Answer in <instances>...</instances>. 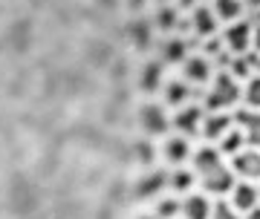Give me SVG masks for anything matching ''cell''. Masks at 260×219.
Returning <instances> with one entry per match:
<instances>
[{"instance_id":"obj_1","label":"cell","mask_w":260,"mask_h":219,"mask_svg":"<svg viewBox=\"0 0 260 219\" xmlns=\"http://www.w3.org/2000/svg\"><path fill=\"white\" fill-rule=\"evenodd\" d=\"M191 162H194L197 182L205 188V193L223 196V193H229L234 188V182H237L232 164H225L223 153H220L217 147H211V144H205V147H200V150H194Z\"/></svg>"},{"instance_id":"obj_2","label":"cell","mask_w":260,"mask_h":219,"mask_svg":"<svg viewBox=\"0 0 260 219\" xmlns=\"http://www.w3.org/2000/svg\"><path fill=\"white\" fill-rule=\"evenodd\" d=\"M240 98H243L240 81L229 69H223V72H217L208 81V90L203 95V107H205V113H223V110L234 107Z\"/></svg>"},{"instance_id":"obj_3","label":"cell","mask_w":260,"mask_h":219,"mask_svg":"<svg viewBox=\"0 0 260 219\" xmlns=\"http://www.w3.org/2000/svg\"><path fill=\"white\" fill-rule=\"evenodd\" d=\"M232 170L243 182H260V150L257 147H243L240 153L232 156Z\"/></svg>"},{"instance_id":"obj_4","label":"cell","mask_w":260,"mask_h":219,"mask_svg":"<svg viewBox=\"0 0 260 219\" xmlns=\"http://www.w3.org/2000/svg\"><path fill=\"white\" fill-rule=\"evenodd\" d=\"M251 29H254V23H249V20H234V23H229V29L223 32L225 49L232 55H246L251 49Z\"/></svg>"},{"instance_id":"obj_5","label":"cell","mask_w":260,"mask_h":219,"mask_svg":"<svg viewBox=\"0 0 260 219\" xmlns=\"http://www.w3.org/2000/svg\"><path fill=\"white\" fill-rule=\"evenodd\" d=\"M203 121H205V107L203 104H185V107L177 110V116H174L171 124H174L182 136H200Z\"/></svg>"},{"instance_id":"obj_6","label":"cell","mask_w":260,"mask_h":219,"mask_svg":"<svg viewBox=\"0 0 260 219\" xmlns=\"http://www.w3.org/2000/svg\"><path fill=\"white\" fill-rule=\"evenodd\" d=\"M182 78L188 84H205L214 78V64L208 55H188L185 61H182Z\"/></svg>"},{"instance_id":"obj_7","label":"cell","mask_w":260,"mask_h":219,"mask_svg":"<svg viewBox=\"0 0 260 219\" xmlns=\"http://www.w3.org/2000/svg\"><path fill=\"white\" fill-rule=\"evenodd\" d=\"M168 124L171 121L159 104H142L139 107V127L145 136H162V133H168Z\"/></svg>"},{"instance_id":"obj_8","label":"cell","mask_w":260,"mask_h":219,"mask_svg":"<svg viewBox=\"0 0 260 219\" xmlns=\"http://www.w3.org/2000/svg\"><path fill=\"white\" fill-rule=\"evenodd\" d=\"M229 196H232L229 202H232L240 213H249V210H254L260 205V188L254 182H234Z\"/></svg>"},{"instance_id":"obj_9","label":"cell","mask_w":260,"mask_h":219,"mask_svg":"<svg viewBox=\"0 0 260 219\" xmlns=\"http://www.w3.org/2000/svg\"><path fill=\"white\" fill-rule=\"evenodd\" d=\"M232 127H234V116H229V113H205L200 136H203L205 141H220Z\"/></svg>"},{"instance_id":"obj_10","label":"cell","mask_w":260,"mask_h":219,"mask_svg":"<svg viewBox=\"0 0 260 219\" xmlns=\"http://www.w3.org/2000/svg\"><path fill=\"white\" fill-rule=\"evenodd\" d=\"M162 156H165L168 164H174V167H182V164L191 159V141L188 136H168L162 141Z\"/></svg>"},{"instance_id":"obj_11","label":"cell","mask_w":260,"mask_h":219,"mask_svg":"<svg viewBox=\"0 0 260 219\" xmlns=\"http://www.w3.org/2000/svg\"><path fill=\"white\" fill-rule=\"evenodd\" d=\"M165 188H168V173L165 170H150V173H145L139 182H136L133 196H136V199H156Z\"/></svg>"},{"instance_id":"obj_12","label":"cell","mask_w":260,"mask_h":219,"mask_svg":"<svg viewBox=\"0 0 260 219\" xmlns=\"http://www.w3.org/2000/svg\"><path fill=\"white\" fill-rule=\"evenodd\" d=\"M234 124L246 136V147H257L260 150V110H240L234 116Z\"/></svg>"},{"instance_id":"obj_13","label":"cell","mask_w":260,"mask_h":219,"mask_svg":"<svg viewBox=\"0 0 260 219\" xmlns=\"http://www.w3.org/2000/svg\"><path fill=\"white\" fill-rule=\"evenodd\" d=\"M211 208L214 202L205 193H188L182 199V219H211Z\"/></svg>"},{"instance_id":"obj_14","label":"cell","mask_w":260,"mask_h":219,"mask_svg":"<svg viewBox=\"0 0 260 219\" xmlns=\"http://www.w3.org/2000/svg\"><path fill=\"white\" fill-rule=\"evenodd\" d=\"M217 15H214L211 6H197L194 12H191V29H194L200 38H211L214 32H217Z\"/></svg>"},{"instance_id":"obj_15","label":"cell","mask_w":260,"mask_h":219,"mask_svg":"<svg viewBox=\"0 0 260 219\" xmlns=\"http://www.w3.org/2000/svg\"><path fill=\"white\" fill-rule=\"evenodd\" d=\"M162 87H165V104H171V107H185V104H191L194 87H191L185 78L168 81V84H162Z\"/></svg>"},{"instance_id":"obj_16","label":"cell","mask_w":260,"mask_h":219,"mask_svg":"<svg viewBox=\"0 0 260 219\" xmlns=\"http://www.w3.org/2000/svg\"><path fill=\"white\" fill-rule=\"evenodd\" d=\"M162 72H165L162 61H148L139 72V87L145 92H156L159 87H162Z\"/></svg>"},{"instance_id":"obj_17","label":"cell","mask_w":260,"mask_h":219,"mask_svg":"<svg viewBox=\"0 0 260 219\" xmlns=\"http://www.w3.org/2000/svg\"><path fill=\"white\" fill-rule=\"evenodd\" d=\"M254 61H257V55H232L229 58V72L237 78V81H249L251 75H254Z\"/></svg>"},{"instance_id":"obj_18","label":"cell","mask_w":260,"mask_h":219,"mask_svg":"<svg viewBox=\"0 0 260 219\" xmlns=\"http://www.w3.org/2000/svg\"><path fill=\"white\" fill-rule=\"evenodd\" d=\"M211 9H214V15H217V20L234 23V20L243 18V0H214Z\"/></svg>"},{"instance_id":"obj_19","label":"cell","mask_w":260,"mask_h":219,"mask_svg":"<svg viewBox=\"0 0 260 219\" xmlns=\"http://www.w3.org/2000/svg\"><path fill=\"white\" fill-rule=\"evenodd\" d=\"M127 38L139 46V49H145V46H150V41H153V29H150L148 20L136 18V20H130L127 23Z\"/></svg>"},{"instance_id":"obj_20","label":"cell","mask_w":260,"mask_h":219,"mask_svg":"<svg viewBox=\"0 0 260 219\" xmlns=\"http://www.w3.org/2000/svg\"><path fill=\"white\" fill-rule=\"evenodd\" d=\"M197 182V173L188 167H174V173H168V188H174L177 193H191Z\"/></svg>"},{"instance_id":"obj_21","label":"cell","mask_w":260,"mask_h":219,"mask_svg":"<svg viewBox=\"0 0 260 219\" xmlns=\"http://www.w3.org/2000/svg\"><path fill=\"white\" fill-rule=\"evenodd\" d=\"M162 58H165L168 64H182L188 58V44L185 38H168L165 44H162Z\"/></svg>"},{"instance_id":"obj_22","label":"cell","mask_w":260,"mask_h":219,"mask_svg":"<svg viewBox=\"0 0 260 219\" xmlns=\"http://www.w3.org/2000/svg\"><path fill=\"white\" fill-rule=\"evenodd\" d=\"M243 147H246V136L240 133V127H237V124H234V127L229 130L220 141H217V150H220V153H229V156L240 153Z\"/></svg>"},{"instance_id":"obj_23","label":"cell","mask_w":260,"mask_h":219,"mask_svg":"<svg viewBox=\"0 0 260 219\" xmlns=\"http://www.w3.org/2000/svg\"><path fill=\"white\" fill-rule=\"evenodd\" d=\"M179 213H182V202L174 199V196H159L156 213H153V216L156 219H177Z\"/></svg>"},{"instance_id":"obj_24","label":"cell","mask_w":260,"mask_h":219,"mask_svg":"<svg viewBox=\"0 0 260 219\" xmlns=\"http://www.w3.org/2000/svg\"><path fill=\"white\" fill-rule=\"evenodd\" d=\"M243 104L249 110H260V75L254 72L243 87Z\"/></svg>"},{"instance_id":"obj_25","label":"cell","mask_w":260,"mask_h":219,"mask_svg":"<svg viewBox=\"0 0 260 219\" xmlns=\"http://www.w3.org/2000/svg\"><path fill=\"white\" fill-rule=\"evenodd\" d=\"M179 12L174 9V6H159L156 12V20H153V26L162 29V32H171V29H177L179 26Z\"/></svg>"},{"instance_id":"obj_26","label":"cell","mask_w":260,"mask_h":219,"mask_svg":"<svg viewBox=\"0 0 260 219\" xmlns=\"http://www.w3.org/2000/svg\"><path fill=\"white\" fill-rule=\"evenodd\" d=\"M211 219H243V216H240V210L234 208L232 202H214Z\"/></svg>"},{"instance_id":"obj_27","label":"cell","mask_w":260,"mask_h":219,"mask_svg":"<svg viewBox=\"0 0 260 219\" xmlns=\"http://www.w3.org/2000/svg\"><path fill=\"white\" fill-rule=\"evenodd\" d=\"M136 153H139V162H145V164L153 162V147L150 144H139L136 147Z\"/></svg>"},{"instance_id":"obj_28","label":"cell","mask_w":260,"mask_h":219,"mask_svg":"<svg viewBox=\"0 0 260 219\" xmlns=\"http://www.w3.org/2000/svg\"><path fill=\"white\" fill-rule=\"evenodd\" d=\"M251 52L260 55V23H254V29H251Z\"/></svg>"},{"instance_id":"obj_29","label":"cell","mask_w":260,"mask_h":219,"mask_svg":"<svg viewBox=\"0 0 260 219\" xmlns=\"http://www.w3.org/2000/svg\"><path fill=\"white\" fill-rule=\"evenodd\" d=\"M130 9H142V0H130Z\"/></svg>"},{"instance_id":"obj_30","label":"cell","mask_w":260,"mask_h":219,"mask_svg":"<svg viewBox=\"0 0 260 219\" xmlns=\"http://www.w3.org/2000/svg\"><path fill=\"white\" fill-rule=\"evenodd\" d=\"M246 3H249L251 9H260V0H246Z\"/></svg>"},{"instance_id":"obj_31","label":"cell","mask_w":260,"mask_h":219,"mask_svg":"<svg viewBox=\"0 0 260 219\" xmlns=\"http://www.w3.org/2000/svg\"><path fill=\"white\" fill-rule=\"evenodd\" d=\"M191 3H194V0H179V6H182V9H188Z\"/></svg>"},{"instance_id":"obj_32","label":"cell","mask_w":260,"mask_h":219,"mask_svg":"<svg viewBox=\"0 0 260 219\" xmlns=\"http://www.w3.org/2000/svg\"><path fill=\"white\" fill-rule=\"evenodd\" d=\"M254 72L260 75V55H257V61H254Z\"/></svg>"},{"instance_id":"obj_33","label":"cell","mask_w":260,"mask_h":219,"mask_svg":"<svg viewBox=\"0 0 260 219\" xmlns=\"http://www.w3.org/2000/svg\"><path fill=\"white\" fill-rule=\"evenodd\" d=\"M139 219H156V216H139Z\"/></svg>"},{"instance_id":"obj_34","label":"cell","mask_w":260,"mask_h":219,"mask_svg":"<svg viewBox=\"0 0 260 219\" xmlns=\"http://www.w3.org/2000/svg\"><path fill=\"white\" fill-rule=\"evenodd\" d=\"M159 3H165V0H159Z\"/></svg>"}]
</instances>
